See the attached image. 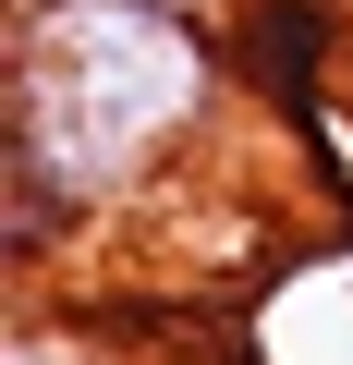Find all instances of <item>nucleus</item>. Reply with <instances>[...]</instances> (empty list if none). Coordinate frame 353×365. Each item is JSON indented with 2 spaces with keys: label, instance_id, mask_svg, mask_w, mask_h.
<instances>
[{
  "label": "nucleus",
  "instance_id": "nucleus-1",
  "mask_svg": "<svg viewBox=\"0 0 353 365\" xmlns=\"http://www.w3.org/2000/svg\"><path fill=\"white\" fill-rule=\"evenodd\" d=\"M232 86V37L183 0H25L13 13V256L170 170Z\"/></svg>",
  "mask_w": 353,
  "mask_h": 365
},
{
  "label": "nucleus",
  "instance_id": "nucleus-2",
  "mask_svg": "<svg viewBox=\"0 0 353 365\" xmlns=\"http://www.w3.org/2000/svg\"><path fill=\"white\" fill-rule=\"evenodd\" d=\"M353 73V0H232V86L244 98H317Z\"/></svg>",
  "mask_w": 353,
  "mask_h": 365
}]
</instances>
